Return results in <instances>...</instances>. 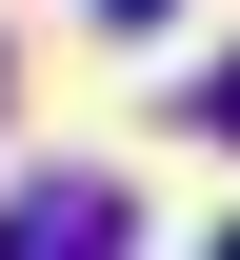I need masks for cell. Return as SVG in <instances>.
Instances as JSON below:
<instances>
[{
  "mask_svg": "<svg viewBox=\"0 0 240 260\" xmlns=\"http://www.w3.org/2000/svg\"><path fill=\"white\" fill-rule=\"evenodd\" d=\"M0 260H140V200L120 180H20L0 200Z\"/></svg>",
  "mask_w": 240,
  "mask_h": 260,
  "instance_id": "6da1fadb",
  "label": "cell"
},
{
  "mask_svg": "<svg viewBox=\"0 0 240 260\" xmlns=\"http://www.w3.org/2000/svg\"><path fill=\"white\" fill-rule=\"evenodd\" d=\"M100 20H120V40H160V20H180V0H100Z\"/></svg>",
  "mask_w": 240,
  "mask_h": 260,
  "instance_id": "3957f363",
  "label": "cell"
},
{
  "mask_svg": "<svg viewBox=\"0 0 240 260\" xmlns=\"http://www.w3.org/2000/svg\"><path fill=\"white\" fill-rule=\"evenodd\" d=\"M200 140H240V40H220V80H200Z\"/></svg>",
  "mask_w": 240,
  "mask_h": 260,
  "instance_id": "7a4b0ae2",
  "label": "cell"
},
{
  "mask_svg": "<svg viewBox=\"0 0 240 260\" xmlns=\"http://www.w3.org/2000/svg\"><path fill=\"white\" fill-rule=\"evenodd\" d=\"M200 260H240V240H200Z\"/></svg>",
  "mask_w": 240,
  "mask_h": 260,
  "instance_id": "277c9868",
  "label": "cell"
}]
</instances>
